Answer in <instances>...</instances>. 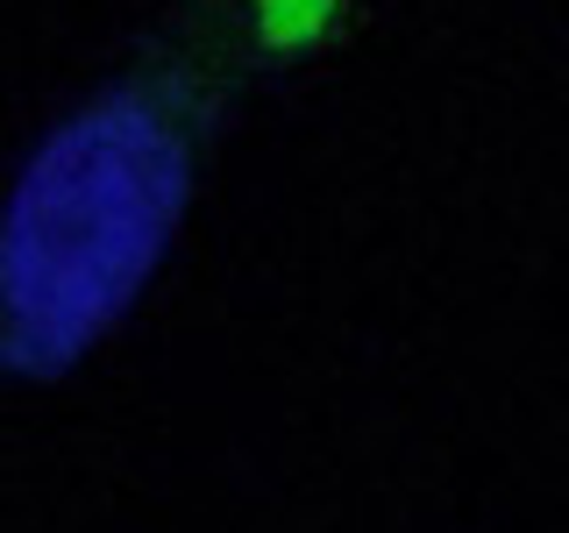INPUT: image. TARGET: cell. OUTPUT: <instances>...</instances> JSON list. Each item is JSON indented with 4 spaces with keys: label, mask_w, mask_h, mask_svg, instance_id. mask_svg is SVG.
Returning a JSON list of instances; mask_svg holds the SVG:
<instances>
[{
    "label": "cell",
    "mask_w": 569,
    "mask_h": 533,
    "mask_svg": "<svg viewBox=\"0 0 569 533\" xmlns=\"http://www.w3.org/2000/svg\"><path fill=\"white\" fill-rule=\"evenodd\" d=\"M271 50L236 0H192L86 100L0 213V363L58 378L136 306L213 129Z\"/></svg>",
    "instance_id": "cell-1"
},
{
    "label": "cell",
    "mask_w": 569,
    "mask_h": 533,
    "mask_svg": "<svg viewBox=\"0 0 569 533\" xmlns=\"http://www.w3.org/2000/svg\"><path fill=\"white\" fill-rule=\"evenodd\" d=\"M249 14V29L263 36V50L284 58H307V50H328L335 36L349 29V0H236Z\"/></svg>",
    "instance_id": "cell-2"
}]
</instances>
